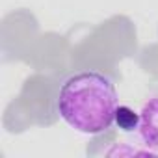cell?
Instances as JSON below:
<instances>
[{
  "mask_svg": "<svg viewBox=\"0 0 158 158\" xmlns=\"http://www.w3.org/2000/svg\"><path fill=\"white\" fill-rule=\"evenodd\" d=\"M136 134L147 151L158 154V95L143 102L139 110V127Z\"/></svg>",
  "mask_w": 158,
  "mask_h": 158,
  "instance_id": "7a4b0ae2",
  "label": "cell"
},
{
  "mask_svg": "<svg viewBox=\"0 0 158 158\" xmlns=\"http://www.w3.org/2000/svg\"><path fill=\"white\" fill-rule=\"evenodd\" d=\"M117 106L115 84L101 71H78L67 76L56 97L58 115L76 132L89 136L112 128Z\"/></svg>",
  "mask_w": 158,
  "mask_h": 158,
  "instance_id": "6da1fadb",
  "label": "cell"
},
{
  "mask_svg": "<svg viewBox=\"0 0 158 158\" xmlns=\"http://www.w3.org/2000/svg\"><path fill=\"white\" fill-rule=\"evenodd\" d=\"M114 123L119 127L123 132H136L139 127V114H136L128 106H117L115 110V119Z\"/></svg>",
  "mask_w": 158,
  "mask_h": 158,
  "instance_id": "3957f363",
  "label": "cell"
}]
</instances>
